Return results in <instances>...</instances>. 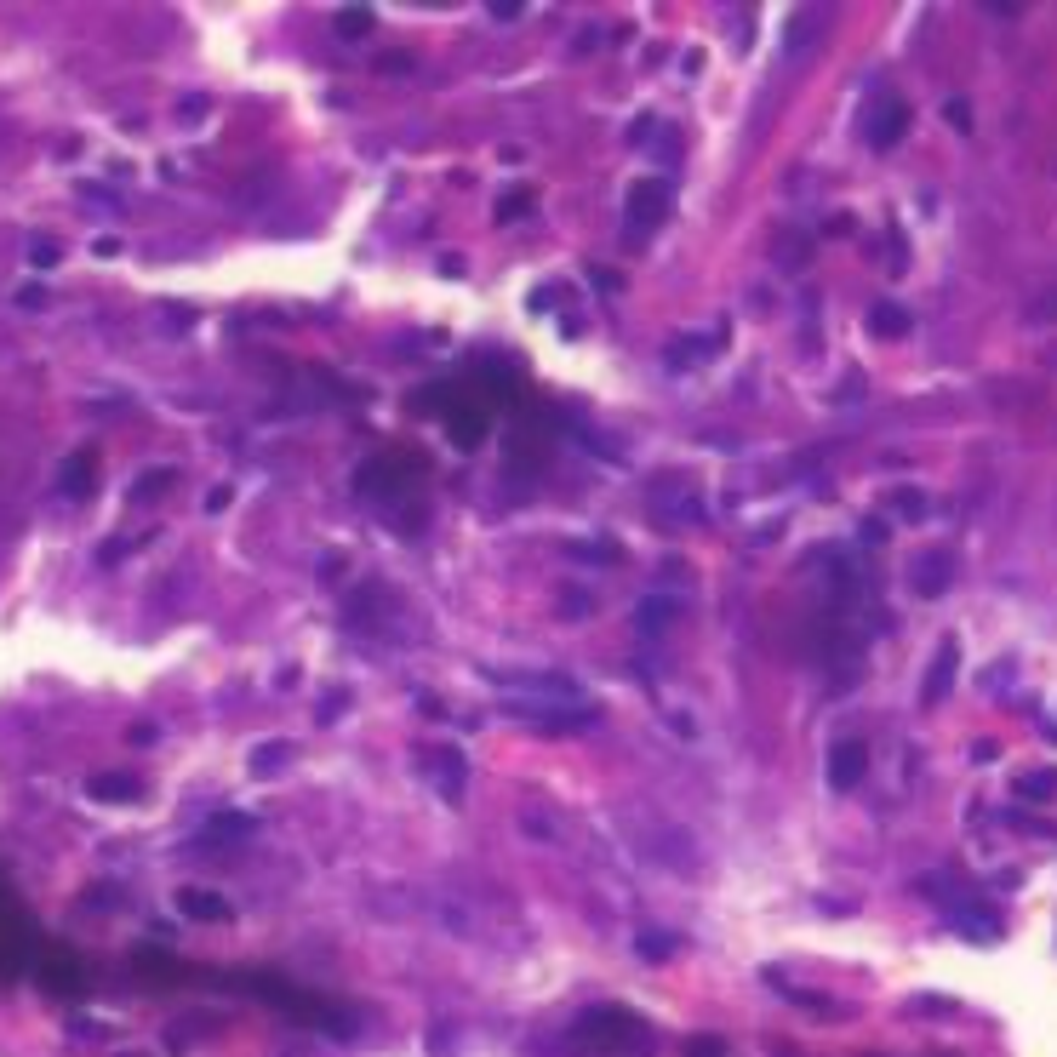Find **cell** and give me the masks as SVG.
<instances>
[{"label": "cell", "mask_w": 1057, "mask_h": 1057, "mask_svg": "<svg viewBox=\"0 0 1057 1057\" xmlns=\"http://www.w3.org/2000/svg\"><path fill=\"white\" fill-rule=\"evenodd\" d=\"M286 760H292V743H263V749H252V772H275Z\"/></svg>", "instance_id": "cell-24"}, {"label": "cell", "mask_w": 1057, "mask_h": 1057, "mask_svg": "<svg viewBox=\"0 0 1057 1057\" xmlns=\"http://www.w3.org/2000/svg\"><path fill=\"white\" fill-rule=\"evenodd\" d=\"M720 343H726V332H709V338H703V332H692V338H675V343H669V366H675V372H686L692 360L720 355Z\"/></svg>", "instance_id": "cell-15"}, {"label": "cell", "mask_w": 1057, "mask_h": 1057, "mask_svg": "<svg viewBox=\"0 0 1057 1057\" xmlns=\"http://www.w3.org/2000/svg\"><path fill=\"white\" fill-rule=\"evenodd\" d=\"M503 715L526 720L538 732H583V726H595V709H538L532 698H503Z\"/></svg>", "instance_id": "cell-4"}, {"label": "cell", "mask_w": 1057, "mask_h": 1057, "mask_svg": "<svg viewBox=\"0 0 1057 1057\" xmlns=\"http://www.w3.org/2000/svg\"><path fill=\"white\" fill-rule=\"evenodd\" d=\"M680 618V600L675 595H646L640 600V612H635V623L652 635V629H669V623Z\"/></svg>", "instance_id": "cell-16"}, {"label": "cell", "mask_w": 1057, "mask_h": 1057, "mask_svg": "<svg viewBox=\"0 0 1057 1057\" xmlns=\"http://www.w3.org/2000/svg\"><path fill=\"white\" fill-rule=\"evenodd\" d=\"M172 480H178V475H172V469H155V475H138V480H132V492H126V498H132V503H149V498H160V492H166Z\"/></svg>", "instance_id": "cell-19"}, {"label": "cell", "mask_w": 1057, "mask_h": 1057, "mask_svg": "<svg viewBox=\"0 0 1057 1057\" xmlns=\"http://www.w3.org/2000/svg\"><path fill=\"white\" fill-rule=\"evenodd\" d=\"M863 772H869V749H863L858 738H840L835 749H829V783H835V789H858Z\"/></svg>", "instance_id": "cell-8"}, {"label": "cell", "mask_w": 1057, "mask_h": 1057, "mask_svg": "<svg viewBox=\"0 0 1057 1057\" xmlns=\"http://www.w3.org/2000/svg\"><path fill=\"white\" fill-rule=\"evenodd\" d=\"M955 669H960V646H955V640H943L938 658H932V669H926V686H920V698H926V703H943V698H949V686H955Z\"/></svg>", "instance_id": "cell-11"}, {"label": "cell", "mask_w": 1057, "mask_h": 1057, "mask_svg": "<svg viewBox=\"0 0 1057 1057\" xmlns=\"http://www.w3.org/2000/svg\"><path fill=\"white\" fill-rule=\"evenodd\" d=\"M492 18H503V23L520 18V0H492Z\"/></svg>", "instance_id": "cell-30"}, {"label": "cell", "mask_w": 1057, "mask_h": 1057, "mask_svg": "<svg viewBox=\"0 0 1057 1057\" xmlns=\"http://www.w3.org/2000/svg\"><path fill=\"white\" fill-rule=\"evenodd\" d=\"M892 509H898V520H926V492L898 486V492H892Z\"/></svg>", "instance_id": "cell-22"}, {"label": "cell", "mask_w": 1057, "mask_h": 1057, "mask_svg": "<svg viewBox=\"0 0 1057 1057\" xmlns=\"http://www.w3.org/2000/svg\"><path fill=\"white\" fill-rule=\"evenodd\" d=\"M480 675L498 680V686H520V692L555 698V703H572V698H578V680H572V675H555V669H480Z\"/></svg>", "instance_id": "cell-3"}, {"label": "cell", "mask_w": 1057, "mask_h": 1057, "mask_svg": "<svg viewBox=\"0 0 1057 1057\" xmlns=\"http://www.w3.org/2000/svg\"><path fill=\"white\" fill-rule=\"evenodd\" d=\"M635 949H640V960H669L675 955V938H669V932H640Z\"/></svg>", "instance_id": "cell-23"}, {"label": "cell", "mask_w": 1057, "mask_h": 1057, "mask_svg": "<svg viewBox=\"0 0 1057 1057\" xmlns=\"http://www.w3.org/2000/svg\"><path fill=\"white\" fill-rule=\"evenodd\" d=\"M903 132H909V103L886 92V98L869 109V120H863V138H869V149H898Z\"/></svg>", "instance_id": "cell-5"}, {"label": "cell", "mask_w": 1057, "mask_h": 1057, "mask_svg": "<svg viewBox=\"0 0 1057 1057\" xmlns=\"http://www.w3.org/2000/svg\"><path fill=\"white\" fill-rule=\"evenodd\" d=\"M578 1040L595 1046V1052L623 1057V1052H640V1046H646V1023H640L635 1012H623V1006H600V1012H583Z\"/></svg>", "instance_id": "cell-1"}, {"label": "cell", "mask_w": 1057, "mask_h": 1057, "mask_svg": "<svg viewBox=\"0 0 1057 1057\" xmlns=\"http://www.w3.org/2000/svg\"><path fill=\"white\" fill-rule=\"evenodd\" d=\"M178 915L183 920H206V926H223V920H235V909H229V898L206 892V886H183L178 892Z\"/></svg>", "instance_id": "cell-9"}, {"label": "cell", "mask_w": 1057, "mask_h": 1057, "mask_svg": "<svg viewBox=\"0 0 1057 1057\" xmlns=\"http://www.w3.org/2000/svg\"><path fill=\"white\" fill-rule=\"evenodd\" d=\"M589 612H595V606H589L583 589H566V595H560V618H589Z\"/></svg>", "instance_id": "cell-26"}, {"label": "cell", "mask_w": 1057, "mask_h": 1057, "mask_svg": "<svg viewBox=\"0 0 1057 1057\" xmlns=\"http://www.w3.org/2000/svg\"><path fill=\"white\" fill-rule=\"evenodd\" d=\"M943 115L955 120L960 132H966V126H972V115H966V103H960V98H955V103H943Z\"/></svg>", "instance_id": "cell-29"}, {"label": "cell", "mask_w": 1057, "mask_h": 1057, "mask_svg": "<svg viewBox=\"0 0 1057 1057\" xmlns=\"http://www.w3.org/2000/svg\"><path fill=\"white\" fill-rule=\"evenodd\" d=\"M1018 795H1023V800H1052V795H1057V772H1023V778H1018Z\"/></svg>", "instance_id": "cell-20"}, {"label": "cell", "mask_w": 1057, "mask_h": 1057, "mask_svg": "<svg viewBox=\"0 0 1057 1057\" xmlns=\"http://www.w3.org/2000/svg\"><path fill=\"white\" fill-rule=\"evenodd\" d=\"M526 212H532V195H526V189L498 200V223H515V218H526Z\"/></svg>", "instance_id": "cell-25"}, {"label": "cell", "mask_w": 1057, "mask_h": 1057, "mask_svg": "<svg viewBox=\"0 0 1057 1057\" xmlns=\"http://www.w3.org/2000/svg\"><path fill=\"white\" fill-rule=\"evenodd\" d=\"M229 498H235V492H229V486H212V492H206V509H212V515H218V509H229Z\"/></svg>", "instance_id": "cell-28"}, {"label": "cell", "mask_w": 1057, "mask_h": 1057, "mask_svg": "<svg viewBox=\"0 0 1057 1057\" xmlns=\"http://www.w3.org/2000/svg\"><path fill=\"white\" fill-rule=\"evenodd\" d=\"M669 206H675V189H669V178H640V183H629V195H623V229H629V240H646V235H652V229L669 218Z\"/></svg>", "instance_id": "cell-2"}, {"label": "cell", "mask_w": 1057, "mask_h": 1057, "mask_svg": "<svg viewBox=\"0 0 1057 1057\" xmlns=\"http://www.w3.org/2000/svg\"><path fill=\"white\" fill-rule=\"evenodd\" d=\"M58 258H63L58 240H35V246H29V263H35V269H52Z\"/></svg>", "instance_id": "cell-27"}, {"label": "cell", "mask_w": 1057, "mask_h": 1057, "mask_svg": "<svg viewBox=\"0 0 1057 1057\" xmlns=\"http://www.w3.org/2000/svg\"><path fill=\"white\" fill-rule=\"evenodd\" d=\"M869 332H875V338H903V332H909V309L875 303V309H869Z\"/></svg>", "instance_id": "cell-17"}, {"label": "cell", "mask_w": 1057, "mask_h": 1057, "mask_svg": "<svg viewBox=\"0 0 1057 1057\" xmlns=\"http://www.w3.org/2000/svg\"><path fill=\"white\" fill-rule=\"evenodd\" d=\"M949 578H955V555L949 549H926V555L915 560V572H909V589H915L920 600H932L949 589Z\"/></svg>", "instance_id": "cell-7"}, {"label": "cell", "mask_w": 1057, "mask_h": 1057, "mask_svg": "<svg viewBox=\"0 0 1057 1057\" xmlns=\"http://www.w3.org/2000/svg\"><path fill=\"white\" fill-rule=\"evenodd\" d=\"M823 29H829V12L823 6H812V12H795L789 18V29H783V46H789V58H806L812 46L823 40Z\"/></svg>", "instance_id": "cell-10"}, {"label": "cell", "mask_w": 1057, "mask_h": 1057, "mask_svg": "<svg viewBox=\"0 0 1057 1057\" xmlns=\"http://www.w3.org/2000/svg\"><path fill=\"white\" fill-rule=\"evenodd\" d=\"M126 738L138 743V749H149V743H155V726H132V732H126Z\"/></svg>", "instance_id": "cell-32"}, {"label": "cell", "mask_w": 1057, "mask_h": 1057, "mask_svg": "<svg viewBox=\"0 0 1057 1057\" xmlns=\"http://www.w3.org/2000/svg\"><path fill=\"white\" fill-rule=\"evenodd\" d=\"M92 486H98V452H92V446H80L75 458L63 463V475H58V492H63V498H86Z\"/></svg>", "instance_id": "cell-13"}, {"label": "cell", "mask_w": 1057, "mask_h": 1057, "mask_svg": "<svg viewBox=\"0 0 1057 1057\" xmlns=\"http://www.w3.org/2000/svg\"><path fill=\"white\" fill-rule=\"evenodd\" d=\"M429 766H435V789H440V800H452L458 806L463 800V789H469V760L452 749V743H435L429 749Z\"/></svg>", "instance_id": "cell-6"}, {"label": "cell", "mask_w": 1057, "mask_h": 1057, "mask_svg": "<svg viewBox=\"0 0 1057 1057\" xmlns=\"http://www.w3.org/2000/svg\"><path fill=\"white\" fill-rule=\"evenodd\" d=\"M338 35H343V40H366V35H372V12H366V6H349V12H338Z\"/></svg>", "instance_id": "cell-21"}, {"label": "cell", "mask_w": 1057, "mask_h": 1057, "mask_svg": "<svg viewBox=\"0 0 1057 1057\" xmlns=\"http://www.w3.org/2000/svg\"><path fill=\"white\" fill-rule=\"evenodd\" d=\"M692 1057H720V1040H692Z\"/></svg>", "instance_id": "cell-33"}, {"label": "cell", "mask_w": 1057, "mask_h": 1057, "mask_svg": "<svg viewBox=\"0 0 1057 1057\" xmlns=\"http://www.w3.org/2000/svg\"><path fill=\"white\" fill-rule=\"evenodd\" d=\"M566 555L583 560V566H618L623 549H618V543H566Z\"/></svg>", "instance_id": "cell-18"}, {"label": "cell", "mask_w": 1057, "mask_h": 1057, "mask_svg": "<svg viewBox=\"0 0 1057 1057\" xmlns=\"http://www.w3.org/2000/svg\"><path fill=\"white\" fill-rule=\"evenodd\" d=\"M258 835V818L252 812H218V818L206 823V835H200V846H240V840Z\"/></svg>", "instance_id": "cell-12"}, {"label": "cell", "mask_w": 1057, "mask_h": 1057, "mask_svg": "<svg viewBox=\"0 0 1057 1057\" xmlns=\"http://www.w3.org/2000/svg\"><path fill=\"white\" fill-rule=\"evenodd\" d=\"M86 795L103 800V806H132V800H143V783L126 778V772H103V778L86 783Z\"/></svg>", "instance_id": "cell-14"}, {"label": "cell", "mask_w": 1057, "mask_h": 1057, "mask_svg": "<svg viewBox=\"0 0 1057 1057\" xmlns=\"http://www.w3.org/2000/svg\"><path fill=\"white\" fill-rule=\"evenodd\" d=\"M378 69H395V75H406V69H412V58H406V52H395V58H378Z\"/></svg>", "instance_id": "cell-31"}]
</instances>
